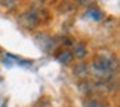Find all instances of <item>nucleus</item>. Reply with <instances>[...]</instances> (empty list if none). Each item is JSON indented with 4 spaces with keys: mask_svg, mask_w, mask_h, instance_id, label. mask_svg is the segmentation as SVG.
<instances>
[{
    "mask_svg": "<svg viewBox=\"0 0 120 107\" xmlns=\"http://www.w3.org/2000/svg\"><path fill=\"white\" fill-rule=\"evenodd\" d=\"M117 68V59L114 55L107 54L105 51L98 52L92 59L90 66L87 67V71H90L95 77L101 79V80H110L111 79L113 71Z\"/></svg>",
    "mask_w": 120,
    "mask_h": 107,
    "instance_id": "obj_1",
    "label": "nucleus"
},
{
    "mask_svg": "<svg viewBox=\"0 0 120 107\" xmlns=\"http://www.w3.org/2000/svg\"><path fill=\"white\" fill-rule=\"evenodd\" d=\"M19 21L22 22V25L27 27V28H31V27H36L39 24V15L34 11H28L25 13H22Z\"/></svg>",
    "mask_w": 120,
    "mask_h": 107,
    "instance_id": "obj_2",
    "label": "nucleus"
},
{
    "mask_svg": "<svg viewBox=\"0 0 120 107\" xmlns=\"http://www.w3.org/2000/svg\"><path fill=\"white\" fill-rule=\"evenodd\" d=\"M85 16L92 20V21H95V22H99V21H102V18H104V12L98 8H89L85 12Z\"/></svg>",
    "mask_w": 120,
    "mask_h": 107,
    "instance_id": "obj_3",
    "label": "nucleus"
},
{
    "mask_svg": "<svg viewBox=\"0 0 120 107\" xmlns=\"http://www.w3.org/2000/svg\"><path fill=\"white\" fill-rule=\"evenodd\" d=\"M82 106L83 107H108L107 103L99 98H95V97H87L82 101Z\"/></svg>",
    "mask_w": 120,
    "mask_h": 107,
    "instance_id": "obj_4",
    "label": "nucleus"
},
{
    "mask_svg": "<svg viewBox=\"0 0 120 107\" xmlns=\"http://www.w3.org/2000/svg\"><path fill=\"white\" fill-rule=\"evenodd\" d=\"M87 55V49L86 46L80 43V42H77V43H74V54H73V57L76 58H85Z\"/></svg>",
    "mask_w": 120,
    "mask_h": 107,
    "instance_id": "obj_5",
    "label": "nucleus"
},
{
    "mask_svg": "<svg viewBox=\"0 0 120 107\" xmlns=\"http://www.w3.org/2000/svg\"><path fill=\"white\" fill-rule=\"evenodd\" d=\"M56 59L61 64H68V63H71V59H73V54L70 52V51H62V52H59L58 54V57H56Z\"/></svg>",
    "mask_w": 120,
    "mask_h": 107,
    "instance_id": "obj_6",
    "label": "nucleus"
},
{
    "mask_svg": "<svg viewBox=\"0 0 120 107\" xmlns=\"http://www.w3.org/2000/svg\"><path fill=\"white\" fill-rule=\"evenodd\" d=\"M74 74L76 76H79V77H85L86 74H87V66L86 64H77V67H74Z\"/></svg>",
    "mask_w": 120,
    "mask_h": 107,
    "instance_id": "obj_7",
    "label": "nucleus"
},
{
    "mask_svg": "<svg viewBox=\"0 0 120 107\" xmlns=\"http://www.w3.org/2000/svg\"><path fill=\"white\" fill-rule=\"evenodd\" d=\"M16 3H18V0H0V4L6 9H13L16 6Z\"/></svg>",
    "mask_w": 120,
    "mask_h": 107,
    "instance_id": "obj_8",
    "label": "nucleus"
},
{
    "mask_svg": "<svg viewBox=\"0 0 120 107\" xmlns=\"http://www.w3.org/2000/svg\"><path fill=\"white\" fill-rule=\"evenodd\" d=\"M92 88H94V85H92L90 82H87V80L82 82L80 85H79V89H80L82 92H90V91H92Z\"/></svg>",
    "mask_w": 120,
    "mask_h": 107,
    "instance_id": "obj_9",
    "label": "nucleus"
}]
</instances>
